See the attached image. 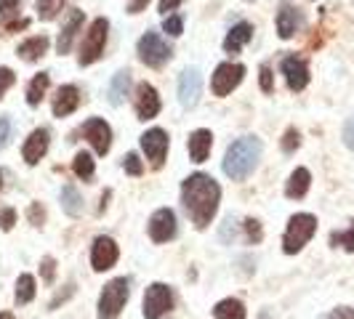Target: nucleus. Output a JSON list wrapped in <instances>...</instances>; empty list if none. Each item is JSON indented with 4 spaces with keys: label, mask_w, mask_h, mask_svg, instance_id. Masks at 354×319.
Returning <instances> with one entry per match:
<instances>
[{
    "label": "nucleus",
    "mask_w": 354,
    "mask_h": 319,
    "mask_svg": "<svg viewBox=\"0 0 354 319\" xmlns=\"http://www.w3.org/2000/svg\"><path fill=\"white\" fill-rule=\"evenodd\" d=\"M218 200H221V186L205 173H192L184 178L181 184V202L189 213L192 224L197 229H205L213 221V215L218 211Z\"/></svg>",
    "instance_id": "nucleus-1"
},
{
    "label": "nucleus",
    "mask_w": 354,
    "mask_h": 319,
    "mask_svg": "<svg viewBox=\"0 0 354 319\" xmlns=\"http://www.w3.org/2000/svg\"><path fill=\"white\" fill-rule=\"evenodd\" d=\"M259 157H261V142L256 136H243L230 144L224 155V173L232 181H245L256 171Z\"/></svg>",
    "instance_id": "nucleus-2"
},
{
    "label": "nucleus",
    "mask_w": 354,
    "mask_h": 319,
    "mask_svg": "<svg viewBox=\"0 0 354 319\" xmlns=\"http://www.w3.org/2000/svg\"><path fill=\"white\" fill-rule=\"evenodd\" d=\"M315 231H317V218L312 213H296V215H290V221H288L283 234V250L288 255L299 253L315 237Z\"/></svg>",
    "instance_id": "nucleus-3"
},
{
    "label": "nucleus",
    "mask_w": 354,
    "mask_h": 319,
    "mask_svg": "<svg viewBox=\"0 0 354 319\" xmlns=\"http://www.w3.org/2000/svg\"><path fill=\"white\" fill-rule=\"evenodd\" d=\"M106 32H109V21L104 17L93 19L88 27V32L80 43V53H77V64L80 67H88L93 61H99L104 56V46H106Z\"/></svg>",
    "instance_id": "nucleus-4"
},
{
    "label": "nucleus",
    "mask_w": 354,
    "mask_h": 319,
    "mask_svg": "<svg viewBox=\"0 0 354 319\" xmlns=\"http://www.w3.org/2000/svg\"><path fill=\"white\" fill-rule=\"evenodd\" d=\"M128 296H131V282H128L125 277H118V280L106 282L104 290H102V296H99V319L120 317Z\"/></svg>",
    "instance_id": "nucleus-5"
},
{
    "label": "nucleus",
    "mask_w": 354,
    "mask_h": 319,
    "mask_svg": "<svg viewBox=\"0 0 354 319\" xmlns=\"http://www.w3.org/2000/svg\"><path fill=\"white\" fill-rule=\"evenodd\" d=\"M171 46L158 35V32H147L142 35L139 40V59H142L147 67H152V70H160L162 64H168L171 61Z\"/></svg>",
    "instance_id": "nucleus-6"
},
{
    "label": "nucleus",
    "mask_w": 354,
    "mask_h": 319,
    "mask_svg": "<svg viewBox=\"0 0 354 319\" xmlns=\"http://www.w3.org/2000/svg\"><path fill=\"white\" fill-rule=\"evenodd\" d=\"M174 309V293L162 282H152L144 293V319H162Z\"/></svg>",
    "instance_id": "nucleus-7"
},
{
    "label": "nucleus",
    "mask_w": 354,
    "mask_h": 319,
    "mask_svg": "<svg viewBox=\"0 0 354 319\" xmlns=\"http://www.w3.org/2000/svg\"><path fill=\"white\" fill-rule=\"evenodd\" d=\"M243 77H245V67H243V64H232V61L218 64L211 77L213 93H216V96H230L232 90L243 83Z\"/></svg>",
    "instance_id": "nucleus-8"
},
{
    "label": "nucleus",
    "mask_w": 354,
    "mask_h": 319,
    "mask_svg": "<svg viewBox=\"0 0 354 319\" xmlns=\"http://www.w3.org/2000/svg\"><path fill=\"white\" fill-rule=\"evenodd\" d=\"M142 149L149 160V165L160 171L165 162V155H168V133L162 128H149L142 136Z\"/></svg>",
    "instance_id": "nucleus-9"
},
{
    "label": "nucleus",
    "mask_w": 354,
    "mask_h": 319,
    "mask_svg": "<svg viewBox=\"0 0 354 319\" xmlns=\"http://www.w3.org/2000/svg\"><path fill=\"white\" fill-rule=\"evenodd\" d=\"M118 255H120V250H118V242L112 237H96L93 240V248H91V266H93V271L112 269V266L118 264Z\"/></svg>",
    "instance_id": "nucleus-10"
},
{
    "label": "nucleus",
    "mask_w": 354,
    "mask_h": 319,
    "mask_svg": "<svg viewBox=\"0 0 354 319\" xmlns=\"http://www.w3.org/2000/svg\"><path fill=\"white\" fill-rule=\"evenodd\" d=\"M133 109H136V117H139V120H152V117H158L160 96H158V90H155V86H149V83H139V86H136Z\"/></svg>",
    "instance_id": "nucleus-11"
},
{
    "label": "nucleus",
    "mask_w": 354,
    "mask_h": 319,
    "mask_svg": "<svg viewBox=\"0 0 354 319\" xmlns=\"http://www.w3.org/2000/svg\"><path fill=\"white\" fill-rule=\"evenodd\" d=\"M149 237L155 242H168L176 237V213L171 208H160L149 218Z\"/></svg>",
    "instance_id": "nucleus-12"
},
{
    "label": "nucleus",
    "mask_w": 354,
    "mask_h": 319,
    "mask_svg": "<svg viewBox=\"0 0 354 319\" xmlns=\"http://www.w3.org/2000/svg\"><path fill=\"white\" fill-rule=\"evenodd\" d=\"M83 136L96 149V155H102V157H104L106 152H109V146H112V128L104 120H99V117H91L88 123L83 125Z\"/></svg>",
    "instance_id": "nucleus-13"
},
{
    "label": "nucleus",
    "mask_w": 354,
    "mask_h": 319,
    "mask_svg": "<svg viewBox=\"0 0 354 319\" xmlns=\"http://www.w3.org/2000/svg\"><path fill=\"white\" fill-rule=\"evenodd\" d=\"M48 144H51V133H48V128H35V130L30 133V139L24 142V146H21L24 162H27V165H37L40 160L46 157Z\"/></svg>",
    "instance_id": "nucleus-14"
},
{
    "label": "nucleus",
    "mask_w": 354,
    "mask_h": 319,
    "mask_svg": "<svg viewBox=\"0 0 354 319\" xmlns=\"http://www.w3.org/2000/svg\"><path fill=\"white\" fill-rule=\"evenodd\" d=\"M280 67H283L285 83H288L290 90H304L309 86V67H306L304 59H299V56H285Z\"/></svg>",
    "instance_id": "nucleus-15"
},
{
    "label": "nucleus",
    "mask_w": 354,
    "mask_h": 319,
    "mask_svg": "<svg viewBox=\"0 0 354 319\" xmlns=\"http://www.w3.org/2000/svg\"><path fill=\"white\" fill-rule=\"evenodd\" d=\"M200 86H203V77L195 67L181 72V77H178V102H181V106L192 109L200 102Z\"/></svg>",
    "instance_id": "nucleus-16"
},
{
    "label": "nucleus",
    "mask_w": 354,
    "mask_h": 319,
    "mask_svg": "<svg viewBox=\"0 0 354 319\" xmlns=\"http://www.w3.org/2000/svg\"><path fill=\"white\" fill-rule=\"evenodd\" d=\"M80 90L75 88V86H62V88L56 90V96H53V115L56 117H67L72 115L77 106H80Z\"/></svg>",
    "instance_id": "nucleus-17"
},
{
    "label": "nucleus",
    "mask_w": 354,
    "mask_h": 319,
    "mask_svg": "<svg viewBox=\"0 0 354 319\" xmlns=\"http://www.w3.org/2000/svg\"><path fill=\"white\" fill-rule=\"evenodd\" d=\"M211 146H213V133L205 130V128H197L195 133L189 136V144H187L192 162H205L208 155H211Z\"/></svg>",
    "instance_id": "nucleus-18"
},
{
    "label": "nucleus",
    "mask_w": 354,
    "mask_h": 319,
    "mask_svg": "<svg viewBox=\"0 0 354 319\" xmlns=\"http://www.w3.org/2000/svg\"><path fill=\"white\" fill-rule=\"evenodd\" d=\"M301 11L299 8H293V6H283L280 8V14H277V35L283 37V40H290V37L299 32V27H301Z\"/></svg>",
    "instance_id": "nucleus-19"
},
{
    "label": "nucleus",
    "mask_w": 354,
    "mask_h": 319,
    "mask_svg": "<svg viewBox=\"0 0 354 319\" xmlns=\"http://www.w3.org/2000/svg\"><path fill=\"white\" fill-rule=\"evenodd\" d=\"M83 19H86V14L83 11H70V17H67V24H64V30L59 32V40H56V48H59V53L64 56V53H70L72 48V40H75V35H77V30L83 27Z\"/></svg>",
    "instance_id": "nucleus-20"
},
{
    "label": "nucleus",
    "mask_w": 354,
    "mask_h": 319,
    "mask_svg": "<svg viewBox=\"0 0 354 319\" xmlns=\"http://www.w3.org/2000/svg\"><path fill=\"white\" fill-rule=\"evenodd\" d=\"M250 37H253V24H248V21H237V24L230 30V35L224 37V51L227 53L243 51V48L250 43Z\"/></svg>",
    "instance_id": "nucleus-21"
},
{
    "label": "nucleus",
    "mask_w": 354,
    "mask_h": 319,
    "mask_svg": "<svg viewBox=\"0 0 354 319\" xmlns=\"http://www.w3.org/2000/svg\"><path fill=\"white\" fill-rule=\"evenodd\" d=\"M309 184H312V173L306 168H296L288 178V184H285V195L290 200H301L309 192Z\"/></svg>",
    "instance_id": "nucleus-22"
},
{
    "label": "nucleus",
    "mask_w": 354,
    "mask_h": 319,
    "mask_svg": "<svg viewBox=\"0 0 354 319\" xmlns=\"http://www.w3.org/2000/svg\"><path fill=\"white\" fill-rule=\"evenodd\" d=\"M128 88H131V72L128 70H120L115 77H112V83H109V104L112 106H120L125 102V96H128Z\"/></svg>",
    "instance_id": "nucleus-23"
},
{
    "label": "nucleus",
    "mask_w": 354,
    "mask_h": 319,
    "mask_svg": "<svg viewBox=\"0 0 354 319\" xmlns=\"http://www.w3.org/2000/svg\"><path fill=\"white\" fill-rule=\"evenodd\" d=\"M48 51V37L46 35H35L30 37V40H24L21 46H19V56L24 59V61H37V59H43Z\"/></svg>",
    "instance_id": "nucleus-24"
},
{
    "label": "nucleus",
    "mask_w": 354,
    "mask_h": 319,
    "mask_svg": "<svg viewBox=\"0 0 354 319\" xmlns=\"http://www.w3.org/2000/svg\"><path fill=\"white\" fill-rule=\"evenodd\" d=\"M51 86V77H48V72H40L35 75L32 80H30V86H27V104L30 106H37L43 102V96H46V90Z\"/></svg>",
    "instance_id": "nucleus-25"
},
{
    "label": "nucleus",
    "mask_w": 354,
    "mask_h": 319,
    "mask_svg": "<svg viewBox=\"0 0 354 319\" xmlns=\"http://www.w3.org/2000/svg\"><path fill=\"white\" fill-rule=\"evenodd\" d=\"M213 314H216V319H245V306L237 298H224V301L216 303Z\"/></svg>",
    "instance_id": "nucleus-26"
},
{
    "label": "nucleus",
    "mask_w": 354,
    "mask_h": 319,
    "mask_svg": "<svg viewBox=\"0 0 354 319\" xmlns=\"http://www.w3.org/2000/svg\"><path fill=\"white\" fill-rule=\"evenodd\" d=\"M62 208H64V213L72 215V218H77V215L83 213V197H80V192H77L72 184H67V186L62 189Z\"/></svg>",
    "instance_id": "nucleus-27"
},
{
    "label": "nucleus",
    "mask_w": 354,
    "mask_h": 319,
    "mask_svg": "<svg viewBox=\"0 0 354 319\" xmlns=\"http://www.w3.org/2000/svg\"><path fill=\"white\" fill-rule=\"evenodd\" d=\"M35 298V277L32 274H21L17 280V303L24 306Z\"/></svg>",
    "instance_id": "nucleus-28"
},
{
    "label": "nucleus",
    "mask_w": 354,
    "mask_h": 319,
    "mask_svg": "<svg viewBox=\"0 0 354 319\" xmlns=\"http://www.w3.org/2000/svg\"><path fill=\"white\" fill-rule=\"evenodd\" d=\"M72 171H75L77 178L91 181V178H93V157H91L88 152H77L75 160H72Z\"/></svg>",
    "instance_id": "nucleus-29"
},
{
    "label": "nucleus",
    "mask_w": 354,
    "mask_h": 319,
    "mask_svg": "<svg viewBox=\"0 0 354 319\" xmlns=\"http://www.w3.org/2000/svg\"><path fill=\"white\" fill-rule=\"evenodd\" d=\"M62 6H64V0H37L35 11H37V17L43 19V21H51V19L59 17Z\"/></svg>",
    "instance_id": "nucleus-30"
},
{
    "label": "nucleus",
    "mask_w": 354,
    "mask_h": 319,
    "mask_svg": "<svg viewBox=\"0 0 354 319\" xmlns=\"http://www.w3.org/2000/svg\"><path fill=\"white\" fill-rule=\"evenodd\" d=\"M330 245L333 248H344L346 253H354V221L346 231H333L330 234Z\"/></svg>",
    "instance_id": "nucleus-31"
},
{
    "label": "nucleus",
    "mask_w": 354,
    "mask_h": 319,
    "mask_svg": "<svg viewBox=\"0 0 354 319\" xmlns=\"http://www.w3.org/2000/svg\"><path fill=\"white\" fill-rule=\"evenodd\" d=\"M299 144H301V133L296 130V128H288L285 130V136H283V152H296L299 149Z\"/></svg>",
    "instance_id": "nucleus-32"
},
{
    "label": "nucleus",
    "mask_w": 354,
    "mask_h": 319,
    "mask_svg": "<svg viewBox=\"0 0 354 319\" xmlns=\"http://www.w3.org/2000/svg\"><path fill=\"white\" fill-rule=\"evenodd\" d=\"M245 237H248V242H253V245L261 242L264 231H261V224H259L256 218H245Z\"/></svg>",
    "instance_id": "nucleus-33"
},
{
    "label": "nucleus",
    "mask_w": 354,
    "mask_h": 319,
    "mask_svg": "<svg viewBox=\"0 0 354 319\" xmlns=\"http://www.w3.org/2000/svg\"><path fill=\"white\" fill-rule=\"evenodd\" d=\"M123 168H125V173L128 176H142L144 173V165H142V160H139V155H125V162H123Z\"/></svg>",
    "instance_id": "nucleus-34"
},
{
    "label": "nucleus",
    "mask_w": 354,
    "mask_h": 319,
    "mask_svg": "<svg viewBox=\"0 0 354 319\" xmlns=\"http://www.w3.org/2000/svg\"><path fill=\"white\" fill-rule=\"evenodd\" d=\"M162 30H165L171 37H178L181 32H184V19H181V17H165V21H162Z\"/></svg>",
    "instance_id": "nucleus-35"
},
{
    "label": "nucleus",
    "mask_w": 354,
    "mask_h": 319,
    "mask_svg": "<svg viewBox=\"0 0 354 319\" xmlns=\"http://www.w3.org/2000/svg\"><path fill=\"white\" fill-rule=\"evenodd\" d=\"M27 218H30L32 226H43V221H46V208H43L40 202H32L30 211H27Z\"/></svg>",
    "instance_id": "nucleus-36"
},
{
    "label": "nucleus",
    "mask_w": 354,
    "mask_h": 319,
    "mask_svg": "<svg viewBox=\"0 0 354 319\" xmlns=\"http://www.w3.org/2000/svg\"><path fill=\"white\" fill-rule=\"evenodd\" d=\"M17 83V75H14V70H8V67H0V99L6 96V90L11 88Z\"/></svg>",
    "instance_id": "nucleus-37"
},
{
    "label": "nucleus",
    "mask_w": 354,
    "mask_h": 319,
    "mask_svg": "<svg viewBox=\"0 0 354 319\" xmlns=\"http://www.w3.org/2000/svg\"><path fill=\"white\" fill-rule=\"evenodd\" d=\"M259 83H261V90H266V93L274 90V77H272L269 64H261V70H259Z\"/></svg>",
    "instance_id": "nucleus-38"
},
{
    "label": "nucleus",
    "mask_w": 354,
    "mask_h": 319,
    "mask_svg": "<svg viewBox=\"0 0 354 319\" xmlns=\"http://www.w3.org/2000/svg\"><path fill=\"white\" fill-rule=\"evenodd\" d=\"M40 274H43V280L51 284L53 277H56V261H53L51 255H46L43 261H40Z\"/></svg>",
    "instance_id": "nucleus-39"
},
{
    "label": "nucleus",
    "mask_w": 354,
    "mask_h": 319,
    "mask_svg": "<svg viewBox=\"0 0 354 319\" xmlns=\"http://www.w3.org/2000/svg\"><path fill=\"white\" fill-rule=\"evenodd\" d=\"M14 224H17V211H14V208L0 211V229L11 231V229H14Z\"/></svg>",
    "instance_id": "nucleus-40"
},
{
    "label": "nucleus",
    "mask_w": 354,
    "mask_h": 319,
    "mask_svg": "<svg viewBox=\"0 0 354 319\" xmlns=\"http://www.w3.org/2000/svg\"><path fill=\"white\" fill-rule=\"evenodd\" d=\"M11 133H14L11 120H8V117H0V149H6V146H8V142H11Z\"/></svg>",
    "instance_id": "nucleus-41"
},
{
    "label": "nucleus",
    "mask_w": 354,
    "mask_h": 319,
    "mask_svg": "<svg viewBox=\"0 0 354 319\" xmlns=\"http://www.w3.org/2000/svg\"><path fill=\"white\" fill-rule=\"evenodd\" d=\"M328 319H354V306H338L328 314Z\"/></svg>",
    "instance_id": "nucleus-42"
},
{
    "label": "nucleus",
    "mask_w": 354,
    "mask_h": 319,
    "mask_svg": "<svg viewBox=\"0 0 354 319\" xmlns=\"http://www.w3.org/2000/svg\"><path fill=\"white\" fill-rule=\"evenodd\" d=\"M344 144L354 152V117H349L346 125H344Z\"/></svg>",
    "instance_id": "nucleus-43"
},
{
    "label": "nucleus",
    "mask_w": 354,
    "mask_h": 319,
    "mask_svg": "<svg viewBox=\"0 0 354 319\" xmlns=\"http://www.w3.org/2000/svg\"><path fill=\"white\" fill-rule=\"evenodd\" d=\"M147 6H149V0H131V6H128V14H142Z\"/></svg>",
    "instance_id": "nucleus-44"
},
{
    "label": "nucleus",
    "mask_w": 354,
    "mask_h": 319,
    "mask_svg": "<svg viewBox=\"0 0 354 319\" xmlns=\"http://www.w3.org/2000/svg\"><path fill=\"white\" fill-rule=\"evenodd\" d=\"M19 6V0H0V14H11Z\"/></svg>",
    "instance_id": "nucleus-45"
},
{
    "label": "nucleus",
    "mask_w": 354,
    "mask_h": 319,
    "mask_svg": "<svg viewBox=\"0 0 354 319\" xmlns=\"http://www.w3.org/2000/svg\"><path fill=\"white\" fill-rule=\"evenodd\" d=\"M178 3H181V0H160V11H162V14H168V11H174V8H176Z\"/></svg>",
    "instance_id": "nucleus-46"
},
{
    "label": "nucleus",
    "mask_w": 354,
    "mask_h": 319,
    "mask_svg": "<svg viewBox=\"0 0 354 319\" xmlns=\"http://www.w3.org/2000/svg\"><path fill=\"white\" fill-rule=\"evenodd\" d=\"M72 287H75V284H67V290H64L62 296H56V298H53V301H51V309H56V306H59V301H64V298H70V296H72Z\"/></svg>",
    "instance_id": "nucleus-47"
},
{
    "label": "nucleus",
    "mask_w": 354,
    "mask_h": 319,
    "mask_svg": "<svg viewBox=\"0 0 354 319\" xmlns=\"http://www.w3.org/2000/svg\"><path fill=\"white\" fill-rule=\"evenodd\" d=\"M27 24H30V21H27V19H21V21H11V24H6V30H8V32H17V30H24Z\"/></svg>",
    "instance_id": "nucleus-48"
},
{
    "label": "nucleus",
    "mask_w": 354,
    "mask_h": 319,
    "mask_svg": "<svg viewBox=\"0 0 354 319\" xmlns=\"http://www.w3.org/2000/svg\"><path fill=\"white\" fill-rule=\"evenodd\" d=\"M106 200H109V192H104V195H102V202H99V213L106 211Z\"/></svg>",
    "instance_id": "nucleus-49"
},
{
    "label": "nucleus",
    "mask_w": 354,
    "mask_h": 319,
    "mask_svg": "<svg viewBox=\"0 0 354 319\" xmlns=\"http://www.w3.org/2000/svg\"><path fill=\"white\" fill-rule=\"evenodd\" d=\"M0 319H14V314H8V311H0Z\"/></svg>",
    "instance_id": "nucleus-50"
},
{
    "label": "nucleus",
    "mask_w": 354,
    "mask_h": 319,
    "mask_svg": "<svg viewBox=\"0 0 354 319\" xmlns=\"http://www.w3.org/2000/svg\"><path fill=\"white\" fill-rule=\"evenodd\" d=\"M0 189H3V171H0Z\"/></svg>",
    "instance_id": "nucleus-51"
}]
</instances>
